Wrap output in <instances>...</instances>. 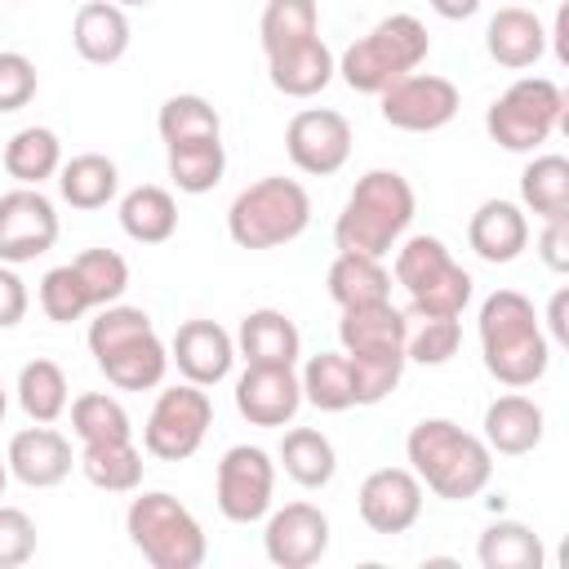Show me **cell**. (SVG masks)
<instances>
[{"mask_svg": "<svg viewBox=\"0 0 569 569\" xmlns=\"http://www.w3.org/2000/svg\"><path fill=\"white\" fill-rule=\"evenodd\" d=\"M302 382V400L316 405L320 413H342V409H356V373H351V360L342 351H320L302 365L298 373Z\"/></svg>", "mask_w": 569, "mask_h": 569, "instance_id": "34", "label": "cell"}, {"mask_svg": "<svg viewBox=\"0 0 569 569\" xmlns=\"http://www.w3.org/2000/svg\"><path fill=\"white\" fill-rule=\"evenodd\" d=\"M458 342H462L458 316H422V325L405 342V356L418 365H449L458 356Z\"/></svg>", "mask_w": 569, "mask_h": 569, "instance_id": "43", "label": "cell"}, {"mask_svg": "<svg viewBox=\"0 0 569 569\" xmlns=\"http://www.w3.org/2000/svg\"><path fill=\"white\" fill-rule=\"evenodd\" d=\"M262 551L276 569H311L316 560H325L333 525L316 502H284L276 511L262 516Z\"/></svg>", "mask_w": 569, "mask_h": 569, "instance_id": "15", "label": "cell"}, {"mask_svg": "<svg viewBox=\"0 0 569 569\" xmlns=\"http://www.w3.org/2000/svg\"><path fill=\"white\" fill-rule=\"evenodd\" d=\"M93 365L102 369V378L120 391H151L164 382V369H169V347L160 342L156 329H142V333H129L102 351H93Z\"/></svg>", "mask_w": 569, "mask_h": 569, "instance_id": "20", "label": "cell"}, {"mask_svg": "<svg viewBox=\"0 0 569 569\" xmlns=\"http://www.w3.org/2000/svg\"><path fill=\"white\" fill-rule=\"evenodd\" d=\"M4 413H9V396H4V387H0V422H4Z\"/></svg>", "mask_w": 569, "mask_h": 569, "instance_id": "52", "label": "cell"}, {"mask_svg": "<svg viewBox=\"0 0 569 569\" xmlns=\"http://www.w3.org/2000/svg\"><path fill=\"white\" fill-rule=\"evenodd\" d=\"M58 169H62V142L49 124H27L4 142V173L18 187H40L58 178Z\"/></svg>", "mask_w": 569, "mask_h": 569, "instance_id": "32", "label": "cell"}, {"mask_svg": "<svg viewBox=\"0 0 569 569\" xmlns=\"http://www.w3.org/2000/svg\"><path fill=\"white\" fill-rule=\"evenodd\" d=\"M58 209L40 187H13L0 196V262H36L58 244Z\"/></svg>", "mask_w": 569, "mask_h": 569, "instance_id": "14", "label": "cell"}, {"mask_svg": "<svg viewBox=\"0 0 569 569\" xmlns=\"http://www.w3.org/2000/svg\"><path fill=\"white\" fill-rule=\"evenodd\" d=\"M124 533L151 569H200L209 556V538L200 520L164 489H147L129 502Z\"/></svg>", "mask_w": 569, "mask_h": 569, "instance_id": "6", "label": "cell"}, {"mask_svg": "<svg viewBox=\"0 0 569 569\" xmlns=\"http://www.w3.org/2000/svg\"><path fill=\"white\" fill-rule=\"evenodd\" d=\"M116 4H120V9H124V4H129V9H142V4H151V0H116Z\"/></svg>", "mask_w": 569, "mask_h": 569, "instance_id": "51", "label": "cell"}, {"mask_svg": "<svg viewBox=\"0 0 569 569\" xmlns=\"http://www.w3.org/2000/svg\"><path fill=\"white\" fill-rule=\"evenodd\" d=\"M71 267H76V276H80V284H84L93 311L120 302L124 289H129V262H124L116 249H84V253L71 258Z\"/></svg>", "mask_w": 569, "mask_h": 569, "instance_id": "41", "label": "cell"}, {"mask_svg": "<svg viewBox=\"0 0 569 569\" xmlns=\"http://www.w3.org/2000/svg\"><path fill=\"white\" fill-rule=\"evenodd\" d=\"M36 556V520L22 507L0 502V569H18Z\"/></svg>", "mask_w": 569, "mask_h": 569, "instance_id": "45", "label": "cell"}, {"mask_svg": "<svg viewBox=\"0 0 569 569\" xmlns=\"http://www.w3.org/2000/svg\"><path fill=\"white\" fill-rule=\"evenodd\" d=\"M333 76H338V58L320 36L289 44V49L267 58V80L284 98H316L320 89H329Z\"/></svg>", "mask_w": 569, "mask_h": 569, "instance_id": "25", "label": "cell"}, {"mask_svg": "<svg viewBox=\"0 0 569 569\" xmlns=\"http://www.w3.org/2000/svg\"><path fill=\"white\" fill-rule=\"evenodd\" d=\"M120 227L138 244H164L178 231V200L164 187L142 182L120 196Z\"/></svg>", "mask_w": 569, "mask_h": 569, "instance_id": "31", "label": "cell"}, {"mask_svg": "<svg viewBox=\"0 0 569 569\" xmlns=\"http://www.w3.org/2000/svg\"><path fill=\"white\" fill-rule=\"evenodd\" d=\"M565 307H569V289H556V293H551V307H547V329H551V338H556V342H569Z\"/></svg>", "mask_w": 569, "mask_h": 569, "instance_id": "48", "label": "cell"}, {"mask_svg": "<svg viewBox=\"0 0 569 569\" xmlns=\"http://www.w3.org/2000/svg\"><path fill=\"white\" fill-rule=\"evenodd\" d=\"M236 356H244V365H271V369H298L302 356V333L298 325L276 311V307H258L240 320L236 329Z\"/></svg>", "mask_w": 569, "mask_h": 569, "instance_id": "23", "label": "cell"}, {"mask_svg": "<svg viewBox=\"0 0 569 569\" xmlns=\"http://www.w3.org/2000/svg\"><path fill=\"white\" fill-rule=\"evenodd\" d=\"M27 307H31V293H27L22 276H18L9 262H0V329H13V325H22Z\"/></svg>", "mask_w": 569, "mask_h": 569, "instance_id": "46", "label": "cell"}, {"mask_svg": "<svg viewBox=\"0 0 569 569\" xmlns=\"http://www.w3.org/2000/svg\"><path fill=\"white\" fill-rule=\"evenodd\" d=\"M40 311H44L53 325H71V320H80L84 311H93V307H89V293H84V284H80V276H76L71 262L49 267V271L40 276Z\"/></svg>", "mask_w": 569, "mask_h": 569, "instance_id": "42", "label": "cell"}, {"mask_svg": "<svg viewBox=\"0 0 569 569\" xmlns=\"http://www.w3.org/2000/svg\"><path fill=\"white\" fill-rule=\"evenodd\" d=\"M431 9H436L445 22H462V18H471V13L480 9V0H431Z\"/></svg>", "mask_w": 569, "mask_h": 569, "instance_id": "49", "label": "cell"}, {"mask_svg": "<svg viewBox=\"0 0 569 569\" xmlns=\"http://www.w3.org/2000/svg\"><path fill=\"white\" fill-rule=\"evenodd\" d=\"M480 360L493 382L520 391L533 387L551 365V342L538 325L533 302L520 289H493L480 302Z\"/></svg>", "mask_w": 569, "mask_h": 569, "instance_id": "2", "label": "cell"}, {"mask_svg": "<svg viewBox=\"0 0 569 569\" xmlns=\"http://www.w3.org/2000/svg\"><path fill=\"white\" fill-rule=\"evenodd\" d=\"M467 244L480 262H516L529 249V213L516 200H485L467 222Z\"/></svg>", "mask_w": 569, "mask_h": 569, "instance_id": "21", "label": "cell"}, {"mask_svg": "<svg viewBox=\"0 0 569 569\" xmlns=\"http://www.w3.org/2000/svg\"><path fill=\"white\" fill-rule=\"evenodd\" d=\"M538 258H542L556 276H565V271H569V218H551V222H542Z\"/></svg>", "mask_w": 569, "mask_h": 569, "instance_id": "47", "label": "cell"}, {"mask_svg": "<svg viewBox=\"0 0 569 569\" xmlns=\"http://www.w3.org/2000/svg\"><path fill=\"white\" fill-rule=\"evenodd\" d=\"M325 289L329 298L347 311V307H369V302H387L391 298V271L382 267V258H365V253H338L325 271Z\"/></svg>", "mask_w": 569, "mask_h": 569, "instance_id": "28", "label": "cell"}, {"mask_svg": "<svg viewBox=\"0 0 569 569\" xmlns=\"http://www.w3.org/2000/svg\"><path fill=\"white\" fill-rule=\"evenodd\" d=\"M4 462H9V476L22 480L27 489H53L71 476L76 453H71V440L62 431H53L49 422H36L9 440Z\"/></svg>", "mask_w": 569, "mask_h": 569, "instance_id": "19", "label": "cell"}, {"mask_svg": "<svg viewBox=\"0 0 569 569\" xmlns=\"http://www.w3.org/2000/svg\"><path fill=\"white\" fill-rule=\"evenodd\" d=\"M209 422H213V400L204 387L196 382L164 387L142 422V449L160 462H187L204 445Z\"/></svg>", "mask_w": 569, "mask_h": 569, "instance_id": "10", "label": "cell"}, {"mask_svg": "<svg viewBox=\"0 0 569 569\" xmlns=\"http://www.w3.org/2000/svg\"><path fill=\"white\" fill-rule=\"evenodd\" d=\"M396 284L418 316H462L471 302V271L453 262L440 236H409L396 244Z\"/></svg>", "mask_w": 569, "mask_h": 569, "instance_id": "8", "label": "cell"}, {"mask_svg": "<svg viewBox=\"0 0 569 569\" xmlns=\"http://www.w3.org/2000/svg\"><path fill=\"white\" fill-rule=\"evenodd\" d=\"M320 36V4L316 0H267L262 18H258V44L262 53H280L289 44H302Z\"/></svg>", "mask_w": 569, "mask_h": 569, "instance_id": "39", "label": "cell"}, {"mask_svg": "<svg viewBox=\"0 0 569 569\" xmlns=\"http://www.w3.org/2000/svg\"><path fill=\"white\" fill-rule=\"evenodd\" d=\"M427 53H431L427 27L413 13H391L338 58V76L356 93H382L391 80L418 71Z\"/></svg>", "mask_w": 569, "mask_h": 569, "instance_id": "7", "label": "cell"}, {"mask_svg": "<svg viewBox=\"0 0 569 569\" xmlns=\"http://www.w3.org/2000/svg\"><path fill=\"white\" fill-rule=\"evenodd\" d=\"M71 44L84 62L111 67L129 53V18L116 0H84L71 22Z\"/></svg>", "mask_w": 569, "mask_h": 569, "instance_id": "26", "label": "cell"}, {"mask_svg": "<svg viewBox=\"0 0 569 569\" xmlns=\"http://www.w3.org/2000/svg\"><path fill=\"white\" fill-rule=\"evenodd\" d=\"M4 485H9V462L0 458V498H4Z\"/></svg>", "mask_w": 569, "mask_h": 569, "instance_id": "50", "label": "cell"}, {"mask_svg": "<svg viewBox=\"0 0 569 569\" xmlns=\"http://www.w3.org/2000/svg\"><path fill=\"white\" fill-rule=\"evenodd\" d=\"M58 191H62V200L71 209H84V213L89 209H107L116 200V191H120V169L102 151H80L71 160H62Z\"/></svg>", "mask_w": 569, "mask_h": 569, "instance_id": "27", "label": "cell"}, {"mask_svg": "<svg viewBox=\"0 0 569 569\" xmlns=\"http://www.w3.org/2000/svg\"><path fill=\"white\" fill-rule=\"evenodd\" d=\"M276 498V462L258 445H231L218 458L213 502L231 525H258Z\"/></svg>", "mask_w": 569, "mask_h": 569, "instance_id": "11", "label": "cell"}, {"mask_svg": "<svg viewBox=\"0 0 569 569\" xmlns=\"http://www.w3.org/2000/svg\"><path fill=\"white\" fill-rule=\"evenodd\" d=\"M542 431H547V418H542V405L520 396V391H507L498 400L485 405V445L502 458H525L542 445Z\"/></svg>", "mask_w": 569, "mask_h": 569, "instance_id": "22", "label": "cell"}, {"mask_svg": "<svg viewBox=\"0 0 569 569\" xmlns=\"http://www.w3.org/2000/svg\"><path fill=\"white\" fill-rule=\"evenodd\" d=\"M13 391H18V405H22V413L31 422H58L67 413V405H71V387H67L62 365L44 360V356H36V360H27L18 369V387Z\"/></svg>", "mask_w": 569, "mask_h": 569, "instance_id": "35", "label": "cell"}, {"mask_svg": "<svg viewBox=\"0 0 569 569\" xmlns=\"http://www.w3.org/2000/svg\"><path fill=\"white\" fill-rule=\"evenodd\" d=\"M480 569H542V538L520 520H493L476 542Z\"/></svg>", "mask_w": 569, "mask_h": 569, "instance_id": "37", "label": "cell"}, {"mask_svg": "<svg viewBox=\"0 0 569 569\" xmlns=\"http://www.w3.org/2000/svg\"><path fill=\"white\" fill-rule=\"evenodd\" d=\"M36 62L18 49H0V116L22 111L36 98Z\"/></svg>", "mask_w": 569, "mask_h": 569, "instance_id": "44", "label": "cell"}, {"mask_svg": "<svg viewBox=\"0 0 569 569\" xmlns=\"http://www.w3.org/2000/svg\"><path fill=\"white\" fill-rule=\"evenodd\" d=\"M169 365H178L182 382L218 387L236 365V338L218 320H187L169 342Z\"/></svg>", "mask_w": 569, "mask_h": 569, "instance_id": "18", "label": "cell"}, {"mask_svg": "<svg viewBox=\"0 0 569 569\" xmlns=\"http://www.w3.org/2000/svg\"><path fill=\"white\" fill-rule=\"evenodd\" d=\"M302 409V382L298 369H271V365H244L236 378V413L249 427H289Z\"/></svg>", "mask_w": 569, "mask_h": 569, "instance_id": "17", "label": "cell"}, {"mask_svg": "<svg viewBox=\"0 0 569 569\" xmlns=\"http://www.w3.org/2000/svg\"><path fill=\"white\" fill-rule=\"evenodd\" d=\"M71 431L80 445H102V440H133V422L124 413V405L107 391H84L71 405Z\"/></svg>", "mask_w": 569, "mask_h": 569, "instance_id": "40", "label": "cell"}, {"mask_svg": "<svg viewBox=\"0 0 569 569\" xmlns=\"http://www.w3.org/2000/svg\"><path fill=\"white\" fill-rule=\"evenodd\" d=\"M458 107H462L458 84L436 71H409L378 93V116L405 133H436L458 116Z\"/></svg>", "mask_w": 569, "mask_h": 569, "instance_id": "12", "label": "cell"}, {"mask_svg": "<svg viewBox=\"0 0 569 569\" xmlns=\"http://www.w3.org/2000/svg\"><path fill=\"white\" fill-rule=\"evenodd\" d=\"M520 209L551 222V218H569V160L547 151L533 156L520 173Z\"/></svg>", "mask_w": 569, "mask_h": 569, "instance_id": "33", "label": "cell"}, {"mask_svg": "<svg viewBox=\"0 0 569 569\" xmlns=\"http://www.w3.org/2000/svg\"><path fill=\"white\" fill-rule=\"evenodd\" d=\"M338 342L356 373V405H378L400 387L409 365L405 356L409 320L400 307H391V298L369 307H347L338 320Z\"/></svg>", "mask_w": 569, "mask_h": 569, "instance_id": "3", "label": "cell"}, {"mask_svg": "<svg viewBox=\"0 0 569 569\" xmlns=\"http://www.w3.org/2000/svg\"><path fill=\"white\" fill-rule=\"evenodd\" d=\"M547 27H542V18L533 13V9H525V4H507V9H498L493 18H489V27H485V49H489V58L498 62V67H507V71H525V67H533L542 53H547Z\"/></svg>", "mask_w": 569, "mask_h": 569, "instance_id": "24", "label": "cell"}, {"mask_svg": "<svg viewBox=\"0 0 569 569\" xmlns=\"http://www.w3.org/2000/svg\"><path fill=\"white\" fill-rule=\"evenodd\" d=\"M565 111L569 107L556 80L520 76L489 102L485 129L502 151H538L542 142H551L556 129H565Z\"/></svg>", "mask_w": 569, "mask_h": 569, "instance_id": "9", "label": "cell"}, {"mask_svg": "<svg viewBox=\"0 0 569 569\" xmlns=\"http://www.w3.org/2000/svg\"><path fill=\"white\" fill-rule=\"evenodd\" d=\"M418 196L409 187L405 173L396 169H369L365 178H356L338 222H333V244L338 253H365V258H387L409 222H413Z\"/></svg>", "mask_w": 569, "mask_h": 569, "instance_id": "4", "label": "cell"}, {"mask_svg": "<svg viewBox=\"0 0 569 569\" xmlns=\"http://www.w3.org/2000/svg\"><path fill=\"white\" fill-rule=\"evenodd\" d=\"M76 467L102 493H133L142 485L147 462H142V449L133 440H102V445H80Z\"/></svg>", "mask_w": 569, "mask_h": 569, "instance_id": "30", "label": "cell"}, {"mask_svg": "<svg viewBox=\"0 0 569 569\" xmlns=\"http://www.w3.org/2000/svg\"><path fill=\"white\" fill-rule=\"evenodd\" d=\"M156 133L164 147L173 142H196V138H222V116L209 98L200 93H173L156 111Z\"/></svg>", "mask_w": 569, "mask_h": 569, "instance_id": "38", "label": "cell"}, {"mask_svg": "<svg viewBox=\"0 0 569 569\" xmlns=\"http://www.w3.org/2000/svg\"><path fill=\"white\" fill-rule=\"evenodd\" d=\"M311 222V196L298 178L267 173L249 182L227 209V236L236 249H280Z\"/></svg>", "mask_w": 569, "mask_h": 569, "instance_id": "5", "label": "cell"}, {"mask_svg": "<svg viewBox=\"0 0 569 569\" xmlns=\"http://www.w3.org/2000/svg\"><path fill=\"white\" fill-rule=\"evenodd\" d=\"M276 458H280L284 476H289L293 485H302V489H325V485L333 480V471H338V449H333V440H329L325 431H316V427H289V431L280 436Z\"/></svg>", "mask_w": 569, "mask_h": 569, "instance_id": "29", "label": "cell"}, {"mask_svg": "<svg viewBox=\"0 0 569 569\" xmlns=\"http://www.w3.org/2000/svg\"><path fill=\"white\" fill-rule=\"evenodd\" d=\"M284 151L298 173L329 178L351 160V120L333 107H302L284 124Z\"/></svg>", "mask_w": 569, "mask_h": 569, "instance_id": "13", "label": "cell"}, {"mask_svg": "<svg viewBox=\"0 0 569 569\" xmlns=\"http://www.w3.org/2000/svg\"><path fill=\"white\" fill-rule=\"evenodd\" d=\"M409 471L445 502H467L489 489L493 480V449L462 431L453 418H422L405 436Z\"/></svg>", "mask_w": 569, "mask_h": 569, "instance_id": "1", "label": "cell"}, {"mask_svg": "<svg viewBox=\"0 0 569 569\" xmlns=\"http://www.w3.org/2000/svg\"><path fill=\"white\" fill-rule=\"evenodd\" d=\"M164 164H169V178L178 191L187 196H204L222 182L227 173V151H222V138H196V142H173L164 147Z\"/></svg>", "mask_w": 569, "mask_h": 569, "instance_id": "36", "label": "cell"}, {"mask_svg": "<svg viewBox=\"0 0 569 569\" xmlns=\"http://www.w3.org/2000/svg\"><path fill=\"white\" fill-rule=\"evenodd\" d=\"M356 511L373 533H409L422 516V480L409 467H378L360 480Z\"/></svg>", "mask_w": 569, "mask_h": 569, "instance_id": "16", "label": "cell"}]
</instances>
